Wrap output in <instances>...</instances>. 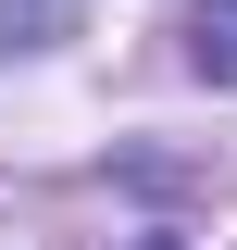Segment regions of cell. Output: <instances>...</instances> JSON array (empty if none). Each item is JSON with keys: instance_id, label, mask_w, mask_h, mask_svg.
Masks as SVG:
<instances>
[{"instance_id": "6da1fadb", "label": "cell", "mask_w": 237, "mask_h": 250, "mask_svg": "<svg viewBox=\"0 0 237 250\" xmlns=\"http://www.w3.org/2000/svg\"><path fill=\"white\" fill-rule=\"evenodd\" d=\"M187 50H200L212 88H237V0H200V13H187Z\"/></svg>"}, {"instance_id": "7a4b0ae2", "label": "cell", "mask_w": 237, "mask_h": 250, "mask_svg": "<svg viewBox=\"0 0 237 250\" xmlns=\"http://www.w3.org/2000/svg\"><path fill=\"white\" fill-rule=\"evenodd\" d=\"M38 25H50V0H0V50H25Z\"/></svg>"}, {"instance_id": "3957f363", "label": "cell", "mask_w": 237, "mask_h": 250, "mask_svg": "<svg viewBox=\"0 0 237 250\" xmlns=\"http://www.w3.org/2000/svg\"><path fill=\"white\" fill-rule=\"evenodd\" d=\"M138 250H187V238H138Z\"/></svg>"}]
</instances>
